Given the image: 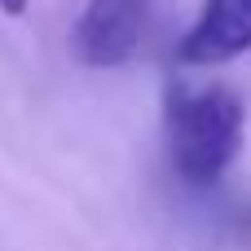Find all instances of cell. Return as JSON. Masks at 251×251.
I'll use <instances>...</instances> for the list:
<instances>
[{"label": "cell", "instance_id": "4", "mask_svg": "<svg viewBox=\"0 0 251 251\" xmlns=\"http://www.w3.org/2000/svg\"><path fill=\"white\" fill-rule=\"evenodd\" d=\"M0 9H4V13H9V18H18V13H22V9H26V0H0Z\"/></svg>", "mask_w": 251, "mask_h": 251}, {"label": "cell", "instance_id": "3", "mask_svg": "<svg viewBox=\"0 0 251 251\" xmlns=\"http://www.w3.org/2000/svg\"><path fill=\"white\" fill-rule=\"evenodd\" d=\"M251 49V0H207L176 53L190 66H221Z\"/></svg>", "mask_w": 251, "mask_h": 251}, {"label": "cell", "instance_id": "1", "mask_svg": "<svg viewBox=\"0 0 251 251\" xmlns=\"http://www.w3.org/2000/svg\"><path fill=\"white\" fill-rule=\"evenodd\" d=\"M243 97L225 84L168 93V154L176 176L190 185H212L229 172L243 150Z\"/></svg>", "mask_w": 251, "mask_h": 251}, {"label": "cell", "instance_id": "2", "mask_svg": "<svg viewBox=\"0 0 251 251\" xmlns=\"http://www.w3.org/2000/svg\"><path fill=\"white\" fill-rule=\"evenodd\" d=\"M146 18H150V0H88L71 31V53L93 71L124 66L141 49Z\"/></svg>", "mask_w": 251, "mask_h": 251}]
</instances>
